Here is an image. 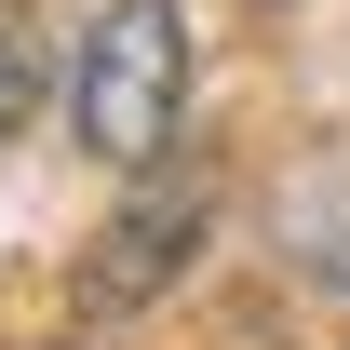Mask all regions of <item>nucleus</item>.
<instances>
[{"label":"nucleus","mask_w":350,"mask_h":350,"mask_svg":"<svg viewBox=\"0 0 350 350\" xmlns=\"http://www.w3.org/2000/svg\"><path fill=\"white\" fill-rule=\"evenodd\" d=\"M269 14H283V0H269Z\"/></svg>","instance_id":"4"},{"label":"nucleus","mask_w":350,"mask_h":350,"mask_svg":"<svg viewBox=\"0 0 350 350\" xmlns=\"http://www.w3.org/2000/svg\"><path fill=\"white\" fill-rule=\"evenodd\" d=\"M27 108H41V41H27V27L0 14V135L27 122Z\"/></svg>","instance_id":"3"},{"label":"nucleus","mask_w":350,"mask_h":350,"mask_svg":"<svg viewBox=\"0 0 350 350\" xmlns=\"http://www.w3.org/2000/svg\"><path fill=\"white\" fill-rule=\"evenodd\" d=\"M175 122H189V14L175 0H108L81 27V68H68V135L94 162H162Z\"/></svg>","instance_id":"1"},{"label":"nucleus","mask_w":350,"mask_h":350,"mask_svg":"<svg viewBox=\"0 0 350 350\" xmlns=\"http://www.w3.org/2000/svg\"><path fill=\"white\" fill-rule=\"evenodd\" d=\"M189 256H202V175H189V189H148V202H122L108 256H81V310H148Z\"/></svg>","instance_id":"2"}]
</instances>
